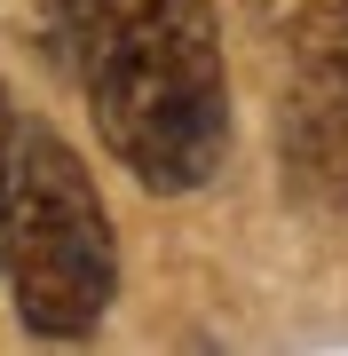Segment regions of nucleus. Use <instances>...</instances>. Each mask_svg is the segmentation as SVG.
Here are the masks:
<instances>
[{"mask_svg":"<svg viewBox=\"0 0 348 356\" xmlns=\"http://www.w3.org/2000/svg\"><path fill=\"white\" fill-rule=\"evenodd\" d=\"M103 151L151 198L206 191L230 159V64L214 0H48Z\"/></svg>","mask_w":348,"mask_h":356,"instance_id":"f257e3e1","label":"nucleus"},{"mask_svg":"<svg viewBox=\"0 0 348 356\" xmlns=\"http://www.w3.org/2000/svg\"><path fill=\"white\" fill-rule=\"evenodd\" d=\"M0 277L16 293V317L40 341H88L119 293V238L103 191L56 127L24 119L16 175L0 206Z\"/></svg>","mask_w":348,"mask_h":356,"instance_id":"f03ea898","label":"nucleus"},{"mask_svg":"<svg viewBox=\"0 0 348 356\" xmlns=\"http://www.w3.org/2000/svg\"><path fill=\"white\" fill-rule=\"evenodd\" d=\"M277 166L309 206H348V56L285 64Z\"/></svg>","mask_w":348,"mask_h":356,"instance_id":"7ed1b4c3","label":"nucleus"},{"mask_svg":"<svg viewBox=\"0 0 348 356\" xmlns=\"http://www.w3.org/2000/svg\"><path fill=\"white\" fill-rule=\"evenodd\" d=\"M254 24L270 32L285 64L348 56V0H254Z\"/></svg>","mask_w":348,"mask_h":356,"instance_id":"20e7f679","label":"nucleus"},{"mask_svg":"<svg viewBox=\"0 0 348 356\" xmlns=\"http://www.w3.org/2000/svg\"><path fill=\"white\" fill-rule=\"evenodd\" d=\"M16 135H24V111H16L8 88H0V206H8V175H16Z\"/></svg>","mask_w":348,"mask_h":356,"instance_id":"39448f33","label":"nucleus"}]
</instances>
